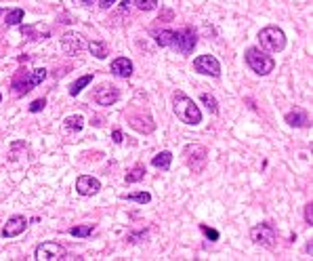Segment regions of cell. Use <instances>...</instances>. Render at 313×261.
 <instances>
[{
  "mask_svg": "<svg viewBox=\"0 0 313 261\" xmlns=\"http://www.w3.org/2000/svg\"><path fill=\"white\" fill-rule=\"evenodd\" d=\"M173 112L181 122L189 124V127H198L202 122V112L200 107L193 103V99H189L183 91L173 93Z\"/></svg>",
  "mask_w": 313,
  "mask_h": 261,
  "instance_id": "obj_1",
  "label": "cell"
},
{
  "mask_svg": "<svg viewBox=\"0 0 313 261\" xmlns=\"http://www.w3.org/2000/svg\"><path fill=\"white\" fill-rule=\"evenodd\" d=\"M47 78V70L44 68H36L32 72H19L15 78H13V95L15 97H23V95H28L32 88L38 87L42 80Z\"/></svg>",
  "mask_w": 313,
  "mask_h": 261,
  "instance_id": "obj_2",
  "label": "cell"
},
{
  "mask_svg": "<svg viewBox=\"0 0 313 261\" xmlns=\"http://www.w3.org/2000/svg\"><path fill=\"white\" fill-rule=\"evenodd\" d=\"M246 64L248 68L254 72V74L258 76H267V74H271V72L275 70V61L271 55H267V53L261 49V47H250L246 49Z\"/></svg>",
  "mask_w": 313,
  "mask_h": 261,
  "instance_id": "obj_3",
  "label": "cell"
},
{
  "mask_svg": "<svg viewBox=\"0 0 313 261\" xmlns=\"http://www.w3.org/2000/svg\"><path fill=\"white\" fill-rule=\"evenodd\" d=\"M258 42L265 51H271V53H280L286 49V34L284 30H280L278 25H267L258 32Z\"/></svg>",
  "mask_w": 313,
  "mask_h": 261,
  "instance_id": "obj_4",
  "label": "cell"
},
{
  "mask_svg": "<svg viewBox=\"0 0 313 261\" xmlns=\"http://www.w3.org/2000/svg\"><path fill=\"white\" fill-rule=\"evenodd\" d=\"M183 160L193 173H200L208 163V150L204 146H200V143H189V146L183 150Z\"/></svg>",
  "mask_w": 313,
  "mask_h": 261,
  "instance_id": "obj_5",
  "label": "cell"
},
{
  "mask_svg": "<svg viewBox=\"0 0 313 261\" xmlns=\"http://www.w3.org/2000/svg\"><path fill=\"white\" fill-rule=\"evenodd\" d=\"M250 238H252L254 245L263 247V249H273L275 242H278V232H275V226L269 221H263L250 230Z\"/></svg>",
  "mask_w": 313,
  "mask_h": 261,
  "instance_id": "obj_6",
  "label": "cell"
},
{
  "mask_svg": "<svg viewBox=\"0 0 313 261\" xmlns=\"http://www.w3.org/2000/svg\"><path fill=\"white\" fill-rule=\"evenodd\" d=\"M195 44H198V34H195L193 28H183L181 32H175L173 51L181 53V55H191Z\"/></svg>",
  "mask_w": 313,
  "mask_h": 261,
  "instance_id": "obj_7",
  "label": "cell"
},
{
  "mask_svg": "<svg viewBox=\"0 0 313 261\" xmlns=\"http://www.w3.org/2000/svg\"><path fill=\"white\" fill-rule=\"evenodd\" d=\"M34 257L38 261H63L67 259V251L59 242H42L36 247Z\"/></svg>",
  "mask_w": 313,
  "mask_h": 261,
  "instance_id": "obj_8",
  "label": "cell"
},
{
  "mask_svg": "<svg viewBox=\"0 0 313 261\" xmlns=\"http://www.w3.org/2000/svg\"><path fill=\"white\" fill-rule=\"evenodd\" d=\"M193 70L202 76H212V78H219L221 76V64L214 55H200L193 59Z\"/></svg>",
  "mask_w": 313,
  "mask_h": 261,
  "instance_id": "obj_9",
  "label": "cell"
},
{
  "mask_svg": "<svg viewBox=\"0 0 313 261\" xmlns=\"http://www.w3.org/2000/svg\"><path fill=\"white\" fill-rule=\"evenodd\" d=\"M84 47H86V42L82 38V34L67 32V34L61 36V49H63V53H67V55H78Z\"/></svg>",
  "mask_w": 313,
  "mask_h": 261,
  "instance_id": "obj_10",
  "label": "cell"
},
{
  "mask_svg": "<svg viewBox=\"0 0 313 261\" xmlns=\"http://www.w3.org/2000/svg\"><path fill=\"white\" fill-rule=\"evenodd\" d=\"M25 228H28V219H25L23 215H13V217L6 219L0 234H2V238H15V236H19V234H23Z\"/></svg>",
  "mask_w": 313,
  "mask_h": 261,
  "instance_id": "obj_11",
  "label": "cell"
},
{
  "mask_svg": "<svg viewBox=\"0 0 313 261\" xmlns=\"http://www.w3.org/2000/svg\"><path fill=\"white\" fill-rule=\"evenodd\" d=\"M93 99L99 105H114L120 99V91H118V87H114V85H101L95 91Z\"/></svg>",
  "mask_w": 313,
  "mask_h": 261,
  "instance_id": "obj_12",
  "label": "cell"
},
{
  "mask_svg": "<svg viewBox=\"0 0 313 261\" xmlns=\"http://www.w3.org/2000/svg\"><path fill=\"white\" fill-rule=\"evenodd\" d=\"M101 190V181L97 177L93 175H82V177H78V181H76V192L80 196H95V194H99Z\"/></svg>",
  "mask_w": 313,
  "mask_h": 261,
  "instance_id": "obj_13",
  "label": "cell"
},
{
  "mask_svg": "<svg viewBox=\"0 0 313 261\" xmlns=\"http://www.w3.org/2000/svg\"><path fill=\"white\" fill-rule=\"evenodd\" d=\"M110 70H112V74L116 76V78H130L132 76V72H135V68H132V61L128 59V57H118V59H114L112 61V66H110Z\"/></svg>",
  "mask_w": 313,
  "mask_h": 261,
  "instance_id": "obj_14",
  "label": "cell"
},
{
  "mask_svg": "<svg viewBox=\"0 0 313 261\" xmlns=\"http://www.w3.org/2000/svg\"><path fill=\"white\" fill-rule=\"evenodd\" d=\"M286 122H288L290 127H294V129H303V127H307V124H309V116H307L305 110H292V112L286 114Z\"/></svg>",
  "mask_w": 313,
  "mask_h": 261,
  "instance_id": "obj_15",
  "label": "cell"
},
{
  "mask_svg": "<svg viewBox=\"0 0 313 261\" xmlns=\"http://www.w3.org/2000/svg\"><path fill=\"white\" fill-rule=\"evenodd\" d=\"M128 120H130V127L135 129V131H139V133H151V131H154V127H156L151 118H147L145 122H143V116H132L130 114Z\"/></svg>",
  "mask_w": 313,
  "mask_h": 261,
  "instance_id": "obj_16",
  "label": "cell"
},
{
  "mask_svg": "<svg viewBox=\"0 0 313 261\" xmlns=\"http://www.w3.org/2000/svg\"><path fill=\"white\" fill-rule=\"evenodd\" d=\"M151 165H154L156 169L168 171L171 165H173V154H171V152H160V154H156L154 158H151Z\"/></svg>",
  "mask_w": 313,
  "mask_h": 261,
  "instance_id": "obj_17",
  "label": "cell"
},
{
  "mask_svg": "<svg viewBox=\"0 0 313 261\" xmlns=\"http://www.w3.org/2000/svg\"><path fill=\"white\" fill-rule=\"evenodd\" d=\"M88 51H91V55H95L97 59H105V57H107V42H105V40H93V42H88Z\"/></svg>",
  "mask_w": 313,
  "mask_h": 261,
  "instance_id": "obj_18",
  "label": "cell"
},
{
  "mask_svg": "<svg viewBox=\"0 0 313 261\" xmlns=\"http://www.w3.org/2000/svg\"><path fill=\"white\" fill-rule=\"evenodd\" d=\"M156 42L160 44V47H168V49H173L175 32H173V30H160V32H156Z\"/></svg>",
  "mask_w": 313,
  "mask_h": 261,
  "instance_id": "obj_19",
  "label": "cell"
},
{
  "mask_svg": "<svg viewBox=\"0 0 313 261\" xmlns=\"http://www.w3.org/2000/svg\"><path fill=\"white\" fill-rule=\"evenodd\" d=\"M91 83H93V74H86V76H82V78H78L76 83L69 87V95H71V97L80 95V93H82V88H84V87H88Z\"/></svg>",
  "mask_w": 313,
  "mask_h": 261,
  "instance_id": "obj_20",
  "label": "cell"
},
{
  "mask_svg": "<svg viewBox=\"0 0 313 261\" xmlns=\"http://www.w3.org/2000/svg\"><path fill=\"white\" fill-rule=\"evenodd\" d=\"M93 232H95V226H93V223H82V226L69 228V234H71V236H76V238H88Z\"/></svg>",
  "mask_w": 313,
  "mask_h": 261,
  "instance_id": "obj_21",
  "label": "cell"
},
{
  "mask_svg": "<svg viewBox=\"0 0 313 261\" xmlns=\"http://www.w3.org/2000/svg\"><path fill=\"white\" fill-rule=\"evenodd\" d=\"M65 122V129L67 131H82L84 129V118L80 114H74V116H67V118L63 120Z\"/></svg>",
  "mask_w": 313,
  "mask_h": 261,
  "instance_id": "obj_22",
  "label": "cell"
},
{
  "mask_svg": "<svg viewBox=\"0 0 313 261\" xmlns=\"http://www.w3.org/2000/svg\"><path fill=\"white\" fill-rule=\"evenodd\" d=\"M143 179H145V169H143V167H135L132 171H128V173H126L124 181H126V183H139V181H143Z\"/></svg>",
  "mask_w": 313,
  "mask_h": 261,
  "instance_id": "obj_23",
  "label": "cell"
},
{
  "mask_svg": "<svg viewBox=\"0 0 313 261\" xmlns=\"http://www.w3.org/2000/svg\"><path fill=\"white\" fill-rule=\"evenodd\" d=\"M23 8H13V11H8L6 13V25H19L23 21Z\"/></svg>",
  "mask_w": 313,
  "mask_h": 261,
  "instance_id": "obj_24",
  "label": "cell"
},
{
  "mask_svg": "<svg viewBox=\"0 0 313 261\" xmlns=\"http://www.w3.org/2000/svg\"><path fill=\"white\" fill-rule=\"evenodd\" d=\"M122 198H126L128 202H139V204H147L151 202V194L149 192H137V194H124Z\"/></svg>",
  "mask_w": 313,
  "mask_h": 261,
  "instance_id": "obj_25",
  "label": "cell"
},
{
  "mask_svg": "<svg viewBox=\"0 0 313 261\" xmlns=\"http://www.w3.org/2000/svg\"><path fill=\"white\" fill-rule=\"evenodd\" d=\"M200 101H202L204 105H206V110H208L210 114H219V103H217V99H214L212 95H208V93H202Z\"/></svg>",
  "mask_w": 313,
  "mask_h": 261,
  "instance_id": "obj_26",
  "label": "cell"
},
{
  "mask_svg": "<svg viewBox=\"0 0 313 261\" xmlns=\"http://www.w3.org/2000/svg\"><path fill=\"white\" fill-rule=\"evenodd\" d=\"M132 4H135L139 11H154L158 6V0H132Z\"/></svg>",
  "mask_w": 313,
  "mask_h": 261,
  "instance_id": "obj_27",
  "label": "cell"
},
{
  "mask_svg": "<svg viewBox=\"0 0 313 261\" xmlns=\"http://www.w3.org/2000/svg\"><path fill=\"white\" fill-rule=\"evenodd\" d=\"M147 236H149V232L143 230V232H137V234H128L126 240H128V242H145Z\"/></svg>",
  "mask_w": 313,
  "mask_h": 261,
  "instance_id": "obj_28",
  "label": "cell"
},
{
  "mask_svg": "<svg viewBox=\"0 0 313 261\" xmlns=\"http://www.w3.org/2000/svg\"><path fill=\"white\" fill-rule=\"evenodd\" d=\"M200 230L204 232V236H206L208 240H219V232L217 230H212V228H208V226H200Z\"/></svg>",
  "mask_w": 313,
  "mask_h": 261,
  "instance_id": "obj_29",
  "label": "cell"
},
{
  "mask_svg": "<svg viewBox=\"0 0 313 261\" xmlns=\"http://www.w3.org/2000/svg\"><path fill=\"white\" fill-rule=\"evenodd\" d=\"M44 105H47V99H36V101L30 105V112H32V114L42 112V110H44Z\"/></svg>",
  "mask_w": 313,
  "mask_h": 261,
  "instance_id": "obj_30",
  "label": "cell"
},
{
  "mask_svg": "<svg viewBox=\"0 0 313 261\" xmlns=\"http://www.w3.org/2000/svg\"><path fill=\"white\" fill-rule=\"evenodd\" d=\"M305 223H309V226L313 223V204L311 202L305 206Z\"/></svg>",
  "mask_w": 313,
  "mask_h": 261,
  "instance_id": "obj_31",
  "label": "cell"
},
{
  "mask_svg": "<svg viewBox=\"0 0 313 261\" xmlns=\"http://www.w3.org/2000/svg\"><path fill=\"white\" fill-rule=\"evenodd\" d=\"M112 137H114V143H122V141H124V137H122V131H120V129H116V131L112 133Z\"/></svg>",
  "mask_w": 313,
  "mask_h": 261,
  "instance_id": "obj_32",
  "label": "cell"
},
{
  "mask_svg": "<svg viewBox=\"0 0 313 261\" xmlns=\"http://www.w3.org/2000/svg\"><path fill=\"white\" fill-rule=\"evenodd\" d=\"M132 4V0H120V11H128Z\"/></svg>",
  "mask_w": 313,
  "mask_h": 261,
  "instance_id": "obj_33",
  "label": "cell"
},
{
  "mask_svg": "<svg viewBox=\"0 0 313 261\" xmlns=\"http://www.w3.org/2000/svg\"><path fill=\"white\" fill-rule=\"evenodd\" d=\"M114 2H116V0H101V2H99V6L103 8V11H107V8H110Z\"/></svg>",
  "mask_w": 313,
  "mask_h": 261,
  "instance_id": "obj_34",
  "label": "cell"
},
{
  "mask_svg": "<svg viewBox=\"0 0 313 261\" xmlns=\"http://www.w3.org/2000/svg\"><path fill=\"white\" fill-rule=\"evenodd\" d=\"M74 2H80V4H93L95 0H74Z\"/></svg>",
  "mask_w": 313,
  "mask_h": 261,
  "instance_id": "obj_35",
  "label": "cell"
},
{
  "mask_svg": "<svg viewBox=\"0 0 313 261\" xmlns=\"http://www.w3.org/2000/svg\"><path fill=\"white\" fill-rule=\"evenodd\" d=\"M0 101H2V95H0Z\"/></svg>",
  "mask_w": 313,
  "mask_h": 261,
  "instance_id": "obj_36",
  "label": "cell"
}]
</instances>
